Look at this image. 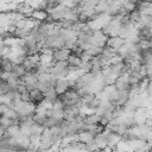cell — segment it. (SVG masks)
Returning <instances> with one entry per match:
<instances>
[{
  "label": "cell",
  "mask_w": 152,
  "mask_h": 152,
  "mask_svg": "<svg viewBox=\"0 0 152 152\" xmlns=\"http://www.w3.org/2000/svg\"><path fill=\"white\" fill-rule=\"evenodd\" d=\"M52 145H53V140L50 129H44V132L40 135V148L48 151L52 147Z\"/></svg>",
  "instance_id": "1"
},
{
  "label": "cell",
  "mask_w": 152,
  "mask_h": 152,
  "mask_svg": "<svg viewBox=\"0 0 152 152\" xmlns=\"http://www.w3.org/2000/svg\"><path fill=\"white\" fill-rule=\"evenodd\" d=\"M114 87L118 89V90H129L131 88V82H129V78H128V74H122L120 75L116 81L114 82Z\"/></svg>",
  "instance_id": "2"
},
{
  "label": "cell",
  "mask_w": 152,
  "mask_h": 152,
  "mask_svg": "<svg viewBox=\"0 0 152 152\" xmlns=\"http://www.w3.org/2000/svg\"><path fill=\"white\" fill-rule=\"evenodd\" d=\"M125 44H126V39L122 38V37H120V36L108 37L107 43H106V45H108V46H110V48H113V49H115V50H118V51H119V49L122 48Z\"/></svg>",
  "instance_id": "3"
},
{
  "label": "cell",
  "mask_w": 152,
  "mask_h": 152,
  "mask_svg": "<svg viewBox=\"0 0 152 152\" xmlns=\"http://www.w3.org/2000/svg\"><path fill=\"white\" fill-rule=\"evenodd\" d=\"M71 55V50L68 48H62V49H55L52 57L55 61H66L68 57Z\"/></svg>",
  "instance_id": "4"
},
{
  "label": "cell",
  "mask_w": 152,
  "mask_h": 152,
  "mask_svg": "<svg viewBox=\"0 0 152 152\" xmlns=\"http://www.w3.org/2000/svg\"><path fill=\"white\" fill-rule=\"evenodd\" d=\"M66 62H68V64H69L70 71H75V70H77V69L80 68V65H81V63H82V59H81L80 56H77V55H75V53H71V55L68 57Z\"/></svg>",
  "instance_id": "5"
},
{
  "label": "cell",
  "mask_w": 152,
  "mask_h": 152,
  "mask_svg": "<svg viewBox=\"0 0 152 152\" xmlns=\"http://www.w3.org/2000/svg\"><path fill=\"white\" fill-rule=\"evenodd\" d=\"M13 65H14V63L12 62L11 58L4 57V56L0 57V71H4V72H12Z\"/></svg>",
  "instance_id": "6"
},
{
  "label": "cell",
  "mask_w": 152,
  "mask_h": 152,
  "mask_svg": "<svg viewBox=\"0 0 152 152\" xmlns=\"http://www.w3.org/2000/svg\"><path fill=\"white\" fill-rule=\"evenodd\" d=\"M44 99H45L44 93H42L39 89H33L30 91V101L32 103H34L36 106H38Z\"/></svg>",
  "instance_id": "7"
},
{
  "label": "cell",
  "mask_w": 152,
  "mask_h": 152,
  "mask_svg": "<svg viewBox=\"0 0 152 152\" xmlns=\"http://www.w3.org/2000/svg\"><path fill=\"white\" fill-rule=\"evenodd\" d=\"M100 120H101V116H100L97 113L93 112V113H90V114L86 115V119H84V124H86V125H94V124H100Z\"/></svg>",
  "instance_id": "8"
},
{
  "label": "cell",
  "mask_w": 152,
  "mask_h": 152,
  "mask_svg": "<svg viewBox=\"0 0 152 152\" xmlns=\"http://www.w3.org/2000/svg\"><path fill=\"white\" fill-rule=\"evenodd\" d=\"M12 72L15 76H18L19 78H21L26 74V69H25L24 64H14L13 65V69H12Z\"/></svg>",
  "instance_id": "9"
},
{
  "label": "cell",
  "mask_w": 152,
  "mask_h": 152,
  "mask_svg": "<svg viewBox=\"0 0 152 152\" xmlns=\"http://www.w3.org/2000/svg\"><path fill=\"white\" fill-rule=\"evenodd\" d=\"M102 55L112 59L114 56H116V55H119V53H118V50H115V49H113V48H110V46H108V45H104V46L102 48Z\"/></svg>",
  "instance_id": "10"
},
{
  "label": "cell",
  "mask_w": 152,
  "mask_h": 152,
  "mask_svg": "<svg viewBox=\"0 0 152 152\" xmlns=\"http://www.w3.org/2000/svg\"><path fill=\"white\" fill-rule=\"evenodd\" d=\"M95 137L90 133V132H88V131H82V132H80L78 133V140L81 141V142H83V144H86L87 141H89V140H91V139H94Z\"/></svg>",
  "instance_id": "11"
},
{
  "label": "cell",
  "mask_w": 152,
  "mask_h": 152,
  "mask_svg": "<svg viewBox=\"0 0 152 152\" xmlns=\"http://www.w3.org/2000/svg\"><path fill=\"white\" fill-rule=\"evenodd\" d=\"M86 52H87L88 55H90L91 57L100 56V55H102V48L95 46V45H90V48H89L88 50H86Z\"/></svg>",
  "instance_id": "12"
},
{
  "label": "cell",
  "mask_w": 152,
  "mask_h": 152,
  "mask_svg": "<svg viewBox=\"0 0 152 152\" xmlns=\"http://www.w3.org/2000/svg\"><path fill=\"white\" fill-rule=\"evenodd\" d=\"M128 15H129V18H131V20H132L133 23H137V24H138V21L140 20V18H141L142 14H141V12L139 11V8L137 7L135 10H133L132 12H129Z\"/></svg>",
  "instance_id": "13"
},
{
  "label": "cell",
  "mask_w": 152,
  "mask_h": 152,
  "mask_svg": "<svg viewBox=\"0 0 152 152\" xmlns=\"http://www.w3.org/2000/svg\"><path fill=\"white\" fill-rule=\"evenodd\" d=\"M32 118H33V121H34L36 124H38V125H43V124L45 122V120H46V116H45L44 114L39 113V112H36Z\"/></svg>",
  "instance_id": "14"
}]
</instances>
